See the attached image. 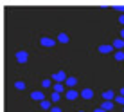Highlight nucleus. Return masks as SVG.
<instances>
[{
  "mask_svg": "<svg viewBox=\"0 0 124 112\" xmlns=\"http://www.w3.org/2000/svg\"><path fill=\"white\" fill-rule=\"evenodd\" d=\"M52 80L56 81V83H63V81L68 80V76H67L65 71H58V72H54V74H52Z\"/></svg>",
  "mask_w": 124,
  "mask_h": 112,
  "instance_id": "nucleus-1",
  "label": "nucleus"
},
{
  "mask_svg": "<svg viewBox=\"0 0 124 112\" xmlns=\"http://www.w3.org/2000/svg\"><path fill=\"white\" fill-rule=\"evenodd\" d=\"M15 58H16V62H18V63H25L29 60V54H27V51H18Z\"/></svg>",
  "mask_w": 124,
  "mask_h": 112,
  "instance_id": "nucleus-2",
  "label": "nucleus"
},
{
  "mask_svg": "<svg viewBox=\"0 0 124 112\" xmlns=\"http://www.w3.org/2000/svg\"><path fill=\"white\" fill-rule=\"evenodd\" d=\"M40 44L43 47H54V45H56V40H52V38H49V36H41Z\"/></svg>",
  "mask_w": 124,
  "mask_h": 112,
  "instance_id": "nucleus-3",
  "label": "nucleus"
},
{
  "mask_svg": "<svg viewBox=\"0 0 124 112\" xmlns=\"http://www.w3.org/2000/svg\"><path fill=\"white\" fill-rule=\"evenodd\" d=\"M78 96H81V92H78V90H74V89H68L65 92V98H67V100H70V101L78 100Z\"/></svg>",
  "mask_w": 124,
  "mask_h": 112,
  "instance_id": "nucleus-4",
  "label": "nucleus"
},
{
  "mask_svg": "<svg viewBox=\"0 0 124 112\" xmlns=\"http://www.w3.org/2000/svg\"><path fill=\"white\" fill-rule=\"evenodd\" d=\"M31 100L41 103V101L45 100V96H43V92H41V90H32V92H31Z\"/></svg>",
  "mask_w": 124,
  "mask_h": 112,
  "instance_id": "nucleus-5",
  "label": "nucleus"
},
{
  "mask_svg": "<svg viewBox=\"0 0 124 112\" xmlns=\"http://www.w3.org/2000/svg\"><path fill=\"white\" fill-rule=\"evenodd\" d=\"M113 49H115V47L112 44H102V45H99V53H102V54H110Z\"/></svg>",
  "mask_w": 124,
  "mask_h": 112,
  "instance_id": "nucleus-6",
  "label": "nucleus"
},
{
  "mask_svg": "<svg viewBox=\"0 0 124 112\" xmlns=\"http://www.w3.org/2000/svg\"><path fill=\"white\" fill-rule=\"evenodd\" d=\"M81 98H83V100H92V98H93V90L92 89H83V90H81Z\"/></svg>",
  "mask_w": 124,
  "mask_h": 112,
  "instance_id": "nucleus-7",
  "label": "nucleus"
},
{
  "mask_svg": "<svg viewBox=\"0 0 124 112\" xmlns=\"http://www.w3.org/2000/svg\"><path fill=\"white\" fill-rule=\"evenodd\" d=\"M102 100H104V101H113L115 100V92H113V90H104V92H102Z\"/></svg>",
  "mask_w": 124,
  "mask_h": 112,
  "instance_id": "nucleus-8",
  "label": "nucleus"
},
{
  "mask_svg": "<svg viewBox=\"0 0 124 112\" xmlns=\"http://www.w3.org/2000/svg\"><path fill=\"white\" fill-rule=\"evenodd\" d=\"M113 107H115V101H102V103H101V109L106 110V112L113 110Z\"/></svg>",
  "mask_w": 124,
  "mask_h": 112,
  "instance_id": "nucleus-9",
  "label": "nucleus"
},
{
  "mask_svg": "<svg viewBox=\"0 0 124 112\" xmlns=\"http://www.w3.org/2000/svg\"><path fill=\"white\" fill-rule=\"evenodd\" d=\"M112 45H113L117 51H122V47H124V40H122V38H115V40L112 42Z\"/></svg>",
  "mask_w": 124,
  "mask_h": 112,
  "instance_id": "nucleus-10",
  "label": "nucleus"
},
{
  "mask_svg": "<svg viewBox=\"0 0 124 112\" xmlns=\"http://www.w3.org/2000/svg\"><path fill=\"white\" fill-rule=\"evenodd\" d=\"M65 85H67V87H76V85H78V78H74V76H70V78H68L67 81H65Z\"/></svg>",
  "mask_w": 124,
  "mask_h": 112,
  "instance_id": "nucleus-11",
  "label": "nucleus"
},
{
  "mask_svg": "<svg viewBox=\"0 0 124 112\" xmlns=\"http://www.w3.org/2000/svg\"><path fill=\"white\" fill-rule=\"evenodd\" d=\"M68 40H70L68 34H65V33H59L58 34V42H61V44H68Z\"/></svg>",
  "mask_w": 124,
  "mask_h": 112,
  "instance_id": "nucleus-12",
  "label": "nucleus"
},
{
  "mask_svg": "<svg viewBox=\"0 0 124 112\" xmlns=\"http://www.w3.org/2000/svg\"><path fill=\"white\" fill-rule=\"evenodd\" d=\"M40 107H41L43 110H50V109H52V107H50V101H49V100H43V101L40 103Z\"/></svg>",
  "mask_w": 124,
  "mask_h": 112,
  "instance_id": "nucleus-13",
  "label": "nucleus"
},
{
  "mask_svg": "<svg viewBox=\"0 0 124 112\" xmlns=\"http://www.w3.org/2000/svg\"><path fill=\"white\" fill-rule=\"evenodd\" d=\"M115 60H117V62H124V51H117V53H115V56H113Z\"/></svg>",
  "mask_w": 124,
  "mask_h": 112,
  "instance_id": "nucleus-14",
  "label": "nucleus"
},
{
  "mask_svg": "<svg viewBox=\"0 0 124 112\" xmlns=\"http://www.w3.org/2000/svg\"><path fill=\"white\" fill-rule=\"evenodd\" d=\"M41 87H43V89H49V87H52V80L45 78L43 81H41Z\"/></svg>",
  "mask_w": 124,
  "mask_h": 112,
  "instance_id": "nucleus-15",
  "label": "nucleus"
},
{
  "mask_svg": "<svg viewBox=\"0 0 124 112\" xmlns=\"http://www.w3.org/2000/svg\"><path fill=\"white\" fill-rule=\"evenodd\" d=\"M63 89H65V87H63V83H56V85H54V92H58V94H61Z\"/></svg>",
  "mask_w": 124,
  "mask_h": 112,
  "instance_id": "nucleus-16",
  "label": "nucleus"
},
{
  "mask_svg": "<svg viewBox=\"0 0 124 112\" xmlns=\"http://www.w3.org/2000/svg\"><path fill=\"white\" fill-rule=\"evenodd\" d=\"M15 89H18V90H25V83H23L22 80L16 81V83H15Z\"/></svg>",
  "mask_w": 124,
  "mask_h": 112,
  "instance_id": "nucleus-17",
  "label": "nucleus"
},
{
  "mask_svg": "<svg viewBox=\"0 0 124 112\" xmlns=\"http://www.w3.org/2000/svg\"><path fill=\"white\" fill-rule=\"evenodd\" d=\"M113 101L117 103V105H122V107H124V96H121V94H119V96H115Z\"/></svg>",
  "mask_w": 124,
  "mask_h": 112,
  "instance_id": "nucleus-18",
  "label": "nucleus"
},
{
  "mask_svg": "<svg viewBox=\"0 0 124 112\" xmlns=\"http://www.w3.org/2000/svg\"><path fill=\"white\" fill-rule=\"evenodd\" d=\"M59 98H61V96H59L58 92H52V96H50V100H52V101H59Z\"/></svg>",
  "mask_w": 124,
  "mask_h": 112,
  "instance_id": "nucleus-19",
  "label": "nucleus"
},
{
  "mask_svg": "<svg viewBox=\"0 0 124 112\" xmlns=\"http://www.w3.org/2000/svg\"><path fill=\"white\" fill-rule=\"evenodd\" d=\"M119 24L124 25V15H119Z\"/></svg>",
  "mask_w": 124,
  "mask_h": 112,
  "instance_id": "nucleus-20",
  "label": "nucleus"
},
{
  "mask_svg": "<svg viewBox=\"0 0 124 112\" xmlns=\"http://www.w3.org/2000/svg\"><path fill=\"white\" fill-rule=\"evenodd\" d=\"M50 112H61V109H59V107H52V109H50Z\"/></svg>",
  "mask_w": 124,
  "mask_h": 112,
  "instance_id": "nucleus-21",
  "label": "nucleus"
},
{
  "mask_svg": "<svg viewBox=\"0 0 124 112\" xmlns=\"http://www.w3.org/2000/svg\"><path fill=\"white\" fill-rule=\"evenodd\" d=\"M113 7H115L117 11H122V13H124V6H113Z\"/></svg>",
  "mask_w": 124,
  "mask_h": 112,
  "instance_id": "nucleus-22",
  "label": "nucleus"
},
{
  "mask_svg": "<svg viewBox=\"0 0 124 112\" xmlns=\"http://www.w3.org/2000/svg\"><path fill=\"white\" fill-rule=\"evenodd\" d=\"M93 112H106V110H102V109H101V107H99V109H95V110H93Z\"/></svg>",
  "mask_w": 124,
  "mask_h": 112,
  "instance_id": "nucleus-23",
  "label": "nucleus"
},
{
  "mask_svg": "<svg viewBox=\"0 0 124 112\" xmlns=\"http://www.w3.org/2000/svg\"><path fill=\"white\" fill-rule=\"evenodd\" d=\"M121 38L124 40V29H121Z\"/></svg>",
  "mask_w": 124,
  "mask_h": 112,
  "instance_id": "nucleus-24",
  "label": "nucleus"
},
{
  "mask_svg": "<svg viewBox=\"0 0 124 112\" xmlns=\"http://www.w3.org/2000/svg\"><path fill=\"white\" fill-rule=\"evenodd\" d=\"M121 96H124V87L121 89Z\"/></svg>",
  "mask_w": 124,
  "mask_h": 112,
  "instance_id": "nucleus-25",
  "label": "nucleus"
},
{
  "mask_svg": "<svg viewBox=\"0 0 124 112\" xmlns=\"http://www.w3.org/2000/svg\"><path fill=\"white\" fill-rule=\"evenodd\" d=\"M79 112H85V110H79Z\"/></svg>",
  "mask_w": 124,
  "mask_h": 112,
  "instance_id": "nucleus-26",
  "label": "nucleus"
}]
</instances>
